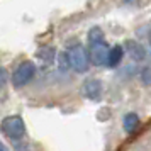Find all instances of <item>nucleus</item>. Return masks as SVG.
<instances>
[{"mask_svg": "<svg viewBox=\"0 0 151 151\" xmlns=\"http://www.w3.org/2000/svg\"><path fill=\"white\" fill-rule=\"evenodd\" d=\"M66 60H68V66L78 71V73H83L88 70V65H90V60H88V53L87 49L83 48L82 44H75L66 51Z\"/></svg>", "mask_w": 151, "mask_h": 151, "instance_id": "f257e3e1", "label": "nucleus"}, {"mask_svg": "<svg viewBox=\"0 0 151 151\" xmlns=\"http://www.w3.org/2000/svg\"><path fill=\"white\" fill-rule=\"evenodd\" d=\"M0 131L12 141H21L26 136V124L19 116H9L0 124Z\"/></svg>", "mask_w": 151, "mask_h": 151, "instance_id": "f03ea898", "label": "nucleus"}, {"mask_svg": "<svg viewBox=\"0 0 151 151\" xmlns=\"http://www.w3.org/2000/svg\"><path fill=\"white\" fill-rule=\"evenodd\" d=\"M36 73V65L32 61H24L19 65V68L14 71V75H12V83H14L15 88H21L24 85H27L31 80H32V76Z\"/></svg>", "mask_w": 151, "mask_h": 151, "instance_id": "7ed1b4c3", "label": "nucleus"}, {"mask_svg": "<svg viewBox=\"0 0 151 151\" xmlns=\"http://www.w3.org/2000/svg\"><path fill=\"white\" fill-rule=\"evenodd\" d=\"M88 60L93 63L95 66H102L107 63V56H109V46L105 41H97V42H88Z\"/></svg>", "mask_w": 151, "mask_h": 151, "instance_id": "20e7f679", "label": "nucleus"}, {"mask_svg": "<svg viewBox=\"0 0 151 151\" xmlns=\"http://www.w3.org/2000/svg\"><path fill=\"white\" fill-rule=\"evenodd\" d=\"M82 93L87 99H90V100L100 99V95H102V83H100V80H93V78L87 80L82 87Z\"/></svg>", "mask_w": 151, "mask_h": 151, "instance_id": "39448f33", "label": "nucleus"}, {"mask_svg": "<svg viewBox=\"0 0 151 151\" xmlns=\"http://www.w3.org/2000/svg\"><path fill=\"white\" fill-rule=\"evenodd\" d=\"M122 49H126V51H127V55H129L134 61H143L144 58H146V51H144L143 44H139L137 41L127 39Z\"/></svg>", "mask_w": 151, "mask_h": 151, "instance_id": "423d86ee", "label": "nucleus"}, {"mask_svg": "<svg viewBox=\"0 0 151 151\" xmlns=\"http://www.w3.org/2000/svg\"><path fill=\"white\" fill-rule=\"evenodd\" d=\"M122 56H124L122 46H112V48H109V56H107V63L105 65L109 68H116L117 65L121 63Z\"/></svg>", "mask_w": 151, "mask_h": 151, "instance_id": "0eeeda50", "label": "nucleus"}, {"mask_svg": "<svg viewBox=\"0 0 151 151\" xmlns=\"http://www.w3.org/2000/svg\"><path fill=\"white\" fill-rule=\"evenodd\" d=\"M137 126H139V117L134 114V112H129V114H126L122 119V127L126 132H134L137 129Z\"/></svg>", "mask_w": 151, "mask_h": 151, "instance_id": "6e6552de", "label": "nucleus"}, {"mask_svg": "<svg viewBox=\"0 0 151 151\" xmlns=\"http://www.w3.org/2000/svg\"><path fill=\"white\" fill-rule=\"evenodd\" d=\"M37 58H39V60H44L46 63H51L55 60V51L51 48H42V49L37 51Z\"/></svg>", "mask_w": 151, "mask_h": 151, "instance_id": "1a4fd4ad", "label": "nucleus"}, {"mask_svg": "<svg viewBox=\"0 0 151 151\" xmlns=\"http://www.w3.org/2000/svg\"><path fill=\"white\" fill-rule=\"evenodd\" d=\"M97 41H104V32L100 27H92L88 32V42H97Z\"/></svg>", "mask_w": 151, "mask_h": 151, "instance_id": "9d476101", "label": "nucleus"}, {"mask_svg": "<svg viewBox=\"0 0 151 151\" xmlns=\"http://www.w3.org/2000/svg\"><path fill=\"white\" fill-rule=\"evenodd\" d=\"M143 80H144V83H148V85L151 83V68L143 70Z\"/></svg>", "mask_w": 151, "mask_h": 151, "instance_id": "9b49d317", "label": "nucleus"}, {"mask_svg": "<svg viewBox=\"0 0 151 151\" xmlns=\"http://www.w3.org/2000/svg\"><path fill=\"white\" fill-rule=\"evenodd\" d=\"M5 82H7V70L0 68V88L5 85Z\"/></svg>", "mask_w": 151, "mask_h": 151, "instance_id": "f8f14e48", "label": "nucleus"}, {"mask_svg": "<svg viewBox=\"0 0 151 151\" xmlns=\"http://www.w3.org/2000/svg\"><path fill=\"white\" fill-rule=\"evenodd\" d=\"M0 151H9V150H7V146L2 143V141H0Z\"/></svg>", "mask_w": 151, "mask_h": 151, "instance_id": "ddd939ff", "label": "nucleus"}, {"mask_svg": "<svg viewBox=\"0 0 151 151\" xmlns=\"http://www.w3.org/2000/svg\"><path fill=\"white\" fill-rule=\"evenodd\" d=\"M150 46H151V32H150Z\"/></svg>", "mask_w": 151, "mask_h": 151, "instance_id": "4468645a", "label": "nucleus"}]
</instances>
